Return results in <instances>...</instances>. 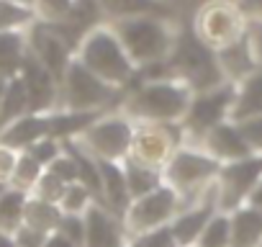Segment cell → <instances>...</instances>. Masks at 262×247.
I'll return each mask as SVG.
<instances>
[{
  "instance_id": "52a82bcc",
  "label": "cell",
  "mask_w": 262,
  "mask_h": 247,
  "mask_svg": "<svg viewBox=\"0 0 262 247\" xmlns=\"http://www.w3.org/2000/svg\"><path fill=\"white\" fill-rule=\"evenodd\" d=\"M234 95H236V85L234 83H224L213 90L206 93H195L190 98V106L180 121L183 127V137L185 145L190 147H201L203 137L216 129L219 123L231 121V108H234Z\"/></svg>"
},
{
  "instance_id": "603a6c76",
  "label": "cell",
  "mask_w": 262,
  "mask_h": 247,
  "mask_svg": "<svg viewBox=\"0 0 262 247\" xmlns=\"http://www.w3.org/2000/svg\"><path fill=\"white\" fill-rule=\"evenodd\" d=\"M26 31H11L0 34V77L11 80L18 77L24 62H26Z\"/></svg>"
},
{
  "instance_id": "c3c4849f",
  "label": "cell",
  "mask_w": 262,
  "mask_h": 247,
  "mask_svg": "<svg viewBox=\"0 0 262 247\" xmlns=\"http://www.w3.org/2000/svg\"><path fill=\"white\" fill-rule=\"evenodd\" d=\"M128 247H137V244H134V242H128Z\"/></svg>"
},
{
  "instance_id": "ba28073f",
  "label": "cell",
  "mask_w": 262,
  "mask_h": 247,
  "mask_svg": "<svg viewBox=\"0 0 262 247\" xmlns=\"http://www.w3.org/2000/svg\"><path fill=\"white\" fill-rule=\"evenodd\" d=\"M131 139H134V123L118 111L103 113L98 121L75 139L88 155L95 160H111V162H123L131 150Z\"/></svg>"
},
{
  "instance_id": "8992f818",
  "label": "cell",
  "mask_w": 262,
  "mask_h": 247,
  "mask_svg": "<svg viewBox=\"0 0 262 247\" xmlns=\"http://www.w3.org/2000/svg\"><path fill=\"white\" fill-rule=\"evenodd\" d=\"M121 100H123V90L111 88L108 83L98 80L90 70H85L77 59H72L59 85V108L108 113L111 108L118 111Z\"/></svg>"
},
{
  "instance_id": "7a4b0ae2",
  "label": "cell",
  "mask_w": 262,
  "mask_h": 247,
  "mask_svg": "<svg viewBox=\"0 0 262 247\" xmlns=\"http://www.w3.org/2000/svg\"><path fill=\"white\" fill-rule=\"evenodd\" d=\"M165 75L170 80L183 83L193 95L195 93L213 90V88H219V85L226 83L216 52L198 39V34L193 31V26L178 29L172 52L165 59Z\"/></svg>"
},
{
  "instance_id": "f1b7e54d",
  "label": "cell",
  "mask_w": 262,
  "mask_h": 247,
  "mask_svg": "<svg viewBox=\"0 0 262 247\" xmlns=\"http://www.w3.org/2000/svg\"><path fill=\"white\" fill-rule=\"evenodd\" d=\"M34 11L16 6L11 0H0V34H11V31H26L34 24Z\"/></svg>"
},
{
  "instance_id": "1f68e13d",
  "label": "cell",
  "mask_w": 262,
  "mask_h": 247,
  "mask_svg": "<svg viewBox=\"0 0 262 247\" xmlns=\"http://www.w3.org/2000/svg\"><path fill=\"white\" fill-rule=\"evenodd\" d=\"M70 11H72V0H36L34 18L39 24L54 26V24H62Z\"/></svg>"
},
{
  "instance_id": "d590c367",
  "label": "cell",
  "mask_w": 262,
  "mask_h": 247,
  "mask_svg": "<svg viewBox=\"0 0 262 247\" xmlns=\"http://www.w3.org/2000/svg\"><path fill=\"white\" fill-rule=\"evenodd\" d=\"M26 155H31L41 168H47L49 162H54L59 155H62V142H57V139H49V137H44V139H39L36 145H31L29 150H26Z\"/></svg>"
},
{
  "instance_id": "9c48e42d",
  "label": "cell",
  "mask_w": 262,
  "mask_h": 247,
  "mask_svg": "<svg viewBox=\"0 0 262 247\" xmlns=\"http://www.w3.org/2000/svg\"><path fill=\"white\" fill-rule=\"evenodd\" d=\"M180 209H183L180 196L170 186L162 183L157 191H152L142 198H134L128 203V209L123 214V229H126L128 239H139L160 227H167Z\"/></svg>"
},
{
  "instance_id": "ac0fdd59",
  "label": "cell",
  "mask_w": 262,
  "mask_h": 247,
  "mask_svg": "<svg viewBox=\"0 0 262 247\" xmlns=\"http://www.w3.org/2000/svg\"><path fill=\"white\" fill-rule=\"evenodd\" d=\"M219 57V65H221V72H224V80L226 83H242L244 77H249L252 72H257L262 65H259V54L254 49V39L252 34L247 31L244 36H239L234 44L224 47L216 52Z\"/></svg>"
},
{
  "instance_id": "484cf974",
  "label": "cell",
  "mask_w": 262,
  "mask_h": 247,
  "mask_svg": "<svg viewBox=\"0 0 262 247\" xmlns=\"http://www.w3.org/2000/svg\"><path fill=\"white\" fill-rule=\"evenodd\" d=\"M29 193L6 186L0 193V234H13L24 224V211H26Z\"/></svg>"
},
{
  "instance_id": "60d3db41",
  "label": "cell",
  "mask_w": 262,
  "mask_h": 247,
  "mask_svg": "<svg viewBox=\"0 0 262 247\" xmlns=\"http://www.w3.org/2000/svg\"><path fill=\"white\" fill-rule=\"evenodd\" d=\"M234 3H236L239 13L244 16L247 26H249V24L262 26V0H234Z\"/></svg>"
},
{
  "instance_id": "2e32d148",
  "label": "cell",
  "mask_w": 262,
  "mask_h": 247,
  "mask_svg": "<svg viewBox=\"0 0 262 247\" xmlns=\"http://www.w3.org/2000/svg\"><path fill=\"white\" fill-rule=\"evenodd\" d=\"M128 234L123 219L108 211L100 203H93L85 211V244L82 247H128Z\"/></svg>"
},
{
  "instance_id": "d6a6232c",
  "label": "cell",
  "mask_w": 262,
  "mask_h": 247,
  "mask_svg": "<svg viewBox=\"0 0 262 247\" xmlns=\"http://www.w3.org/2000/svg\"><path fill=\"white\" fill-rule=\"evenodd\" d=\"M64 183L62 180H57L52 173H41V178L36 180V186L31 188V198H39V201H49V203H57L59 206V201H62V193H64Z\"/></svg>"
},
{
  "instance_id": "8d00e7d4",
  "label": "cell",
  "mask_w": 262,
  "mask_h": 247,
  "mask_svg": "<svg viewBox=\"0 0 262 247\" xmlns=\"http://www.w3.org/2000/svg\"><path fill=\"white\" fill-rule=\"evenodd\" d=\"M131 242H134L137 247H178L175 239H172L170 224L167 227H160V229H155V232H149V234H144L139 239H131Z\"/></svg>"
},
{
  "instance_id": "d4e9b609",
  "label": "cell",
  "mask_w": 262,
  "mask_h": 247,
  "mask_svg": "<svg viewBox=\"0 0 262 247\" xmlns=\"http://www.w3.org/2000/svg\"><path fill=\"white\" fill-rule=\"evenodd\" d=\"M26 113H31L26 88H24L21 77H11L8 88L3 93V100H0V132H3L6 127H11L13 121H18L21 116H26Z\"/></svg>"
},
{
  "instance_id": "74e56055",
  "label": "cell",
  "mask_w": 262,
  "mask_h": 247,
  "mask_svg": "<svg viewBox=\"0 0 262 247\" xmlns=\"http://www.w3.org/2000/svg\"><path fill=\"white\" fill-rule=\"evenodd\" d=\"M11 237H13V242H16L18 247H44V242H47L49 234H44V232H39V229H34V227L21 224Z\"/></svg>"
},
{
  "instance_id": "6da1fadb",
  "label": "cell",
  "mask_w": 262,
  "mask_h": 247,
  "mask_svg": "<svg viewBox=\"0 0 262 247\" xmlns=\"http://www.w3.org/2000/svg\"><path fill=\"white\" fill-rule=\"evenodd\" d=\"M193 93L178 80H134L118 106L131 123H180Z\"/></svg>"
},
{
  "instance_id": "7c38bea8",
  "label": "cell",
  "mask_w": 262,
  "mask_h": 247,
  "mask_svg": "<svg viewBox=\"0 0 262 247\" xmlns=\"http://www.w3.org/2000/svg\"><path fill=\"white\" fill-rule=\"evenodd\" d=\"M259 180H262V155H249L244 160L224 162L213 183L219 211L231 214L242 209L259 186Z\"/></svg>"
},
{
  "instance_id": "ab89813d",
  "label": "cell",
  "mask_w": 262,
  "mask_h": 247,
  "mask_svg": "<svg viewBox=\"0 0 262 247\" xmlns=\"http://www.w3.org/2000/svg\"><path fill=\"white\" fill-rule=\"evenodd\" d=\"M18 155H21V152L0 145V183H6V186L11 183V175H13V170H16Z\"/></svg>"
},
{
  "instance_id": "4316f807",
  "label": "cell",
  "mask_w": 262,
  "mask_h": 247,
  "mask_svg": "<svg viewBox=\"0 0 262 247\" xmlns=\"http://www.w3.org/2000/svg\"><path fill=\"white\" fill-rule=\"evenodd\" d=\"M59 219H62V209L57 203L39 201V198H31L29 196L26 211H24V224L26 227H34V229H39L44 234H52V232H57Z\"/></svg>"
},
{
  "instance_id": "7dc6e473",
  "label": "cell",
  "mask_w": 262,
  "mask_h": 247,
  "mask_svg": "<svg viewBox=\"0 0 262 247\" xmlns=\"http://www.w3.org/2000/svg\"><path fill=\"white\" fill-rule=\"evenodd\" d=\"M6 191V183H0V193H3Z\"/></svg>"
},
{
  "instance_id": "7402d4cb",
  "label": "cell",
  "mask_w": 262,
  "mask_h": 247,
  "mask_svg": "<svg viewBox=\"0 0 262 247\" xmlns=\"http://www.w3.org/2000/svg\"><path fill=\"white\" fill-rule=\"evenodd\" d=\"M229 216H231V244L229 247H259L262 244V211L244 203Z\"/></svg>"
},
{
  "instance_id": "44dd1931",
  "label": "cell",
  "mask_w": 262,
  "mask_h": 247,
  "mask_svg": "<svg viewBox=\"0 0 262 247\" xmlns=\"http://www.w3.org/2000/svg\"><path fill=\"white\" fill-rule=\"evenodd\" d=\"M252 118H262V67L236 83V95H234V108H231V121L244 123Z\"/></svg>"
},
{
  "instance_id": "ffe728a7",
  "label": "cell",
  "mask_w": 262,
  "mask_h": 247,
  "mask_svg": "<svg viewBox=\"0 0 262 247\" xmlns=\"http://www.w3.org/2000/svg\"><path fill=\"white\" fill-rule=\"evenodd\" d=\"M44 137H49L47 113H26L0 132V145L11 147L16 152H26L31 145H36Z\"/></svg>"
},
{
  "instance_id": "681fc988",
  "label": "cell",
  "mask_w": 262,
  "mask_h": 247,
  "mask_svg": "<svg viewBox=\"0 0 262 247\" xmlns=\"http://www.w3.org/2000/svg\"><path fill=\"white\" fill-rule=\"evenodd\" d=\"M259 247H262V244H259Z\"/></svg>"
},
{
  "instance_id": "836d02e7",
  "label": "cell",
  "mask_w": 262,
  "mask_h": 247,
  "mask_svg": "<svg viewBox=\"0 0 262 247\" xmlns=\"http://www.w3.org/2000/svg\"><path fill=\"white\" fill-rule=\"evenodd\" d=\"M57 232L62 237H67L72 244L82 247L85 244V216L82 214H62Z\"/></svg>"
},
{
  "instance_id": "e0dca14e",
  "label": "cell",
  "mask_w": 262,
  "mask_h": 247,
  "mask_svg": "<svg viewBox=\"0 0 262 247\" xmlns=\"http://www.w3.org/2000/svg\"><path fill=\"white\" fill-rule=\"evenodd\" d=\"M201 150L206 155H211L216 162H234V160H244L252 155L244 134H242V127L234 121H224L219 123L216 129H211L203 142H201Z\"/></svg>"
},
{
  "instance_id": "30bf717a",
  "label": "cell",
  "mask_w": 262,
  "mask_h": 247,
  "mask_svg": "<svg viewBox=\"0 0 262 247\" xmlns=\"http://www.w3.org/2000/svg\"><path fill=\"white\" fill-rule=\"evenodd\" d=\"M193 31L203 44H208L213 52L234 44L239 36L249 31L244 16L239 13L234 0H208L206 6L198 8L195 21L190 24Z\"/></svg>"
},
{
  "instance_id": "4fadbf2b",
  "label": "cell",
  "mask_w": 262,
  "mask_h": 247,
  "mask_svg": "<svg viewBox=\"0 0 262 247\" xmlns=\"http://www.w3.org/2000/svg\"><path fill=\"white\" fill-rule=\"evenodd\" d=\"M26 49H29V54H31L36 62H41V65L54 75V80L62 85L64 72H67V67L72 65V59H75V52L62 42V36L54 34L49 26L34 21V24L26 29Z\"/></svg>"
},
{
  "instance_id": "e575fe53",
  "label": "cell",
  "mask_w": 262,
  "mask_h": 247,
  "mask_svg": "<svg viewBox=\"0 0 262 247\" xmlns=\"http://www.w3.org/2000/svg\"><path fill=\"white\" fill-rule=\"evenodd\" d=\"M47 173H52L57 180H62L64 186H70V183H77V165H75V160H72V155L62 147V155L54 160V162H49L47 168H44Z\"/></svg>"
},
{
  "instance_id": "83f0119b",
  "label": "cell",
  "mask_w": 262,
  "mask_h": 247,
  "mask_svg": "<svg viewBox=\"0 0 262 247\" xmlns=\"http://www.w3.org/2000/svg\"><path fill=\"white\" fill-rule=\"evenodd\" d=\"M231 244V216L224 211H216L206 229L201 232L195 247H229Z\"/></svg>"
},
{
  "instance_id": "3957f363",
  "label": "cell",
  "mask_w": 262,
  "mask_h": 247,
  "mask_svg": "<svg viewBox=\"0 0 262 247\" xmlns=\"http://www.w3.org/2000/svg\"><path fill=\"white\" fill-rule=\"evenodd\" d=\"M111 29L137 70L165 62L178 36V29H172V24L160 16L118 18V21H111Z\"/></svg>"
},
{
  "instance_id": "f35d334b",
  "label": "cell",
  "mask_w": 262,
  "mask_h": 247,
  "mask_svg": "<svg viewBox=\"0 0 262 247\" xmlns=\"http://www.w3.org/2000/svg\"><path fill=\"white\" fill-rule=\"evenodd\" d=\"M239 127H242V134H244L252 155H262V118L244 121V123H239Z\"/></svg>"
},
{
  "instance_id": "5b68a950",
  "label": "cell",
  "mask_w": 262,
  "mask_h": 247,
  "mask_svg": "<svg viewBox=\"0 0 262 247\" xmlns=\"http://www.w3.org/2000/svg\"><path fill=\"white\" fill-rule=\"evenodd\" d=\"M219 170H221V162H216L201 147L183 145L165 165L162 180L180 196L183 206H190L216 183Z\"/></svg>"
},
{
  "instance_id": "d6986e66",
  "label": "cell",
  "mask_w": 262,
  "mask_h": 247,
  "mask_svg": "<svg viewBox=\"0 0 262 247\" xmlns=\"http://www.w3.org/2000/svg\"><path fill=\"white\" fill-rule=\"evenodd\" d=\"M98 173H100V206H105L108 211H113L116 216L123 219V214L131 203L123 162L98 160Z\"/></svg>"
},
{
  "instance_id": "b9f144b4",
  "label": "cell",
  "mask_w": 262,
  "mask_h": 247,
  "mask_svg": "<svg viewBox=\"0 0 262 247\" xmlns=\"http://www.w3.org/2000/svg\"><path fill=\"white\" fill-rule=\"evenodd\" d=\"M44 247H77V244H72V242H70L67 237H62L59 232H52V234L47 237Z\"/></svg>"
},
{
  "instance_id": "bcb514c9",
  "label": "cell",
  "mask_w": 262,
  "mask_h": 247,
  "mask_svg": "<svg viewBox=\"0 0 262 247\" xmlns=\"http://www.w3.org/2000/svg\"><path fill=\"white\" fill-rule=\"evenodd\" d=\"M6 88H8V80H3V77H0V100H3V93H6Z\"/></svg>"
},
{
  "instance_id": "8fae6325",
  "label": "cell",
  "mask_w": 262,
  "mask_h": 247,
  "mask_svg": "<svg viewBox=\"0 0 262 247\" xmlns=\"http://www.w3.org/2000/svg\"><path fill=\"white\" fill-rule=\"evenodd\" d=\"M185 145L180 123H134L128 160L144 168L165 170L170 157Z\"/></svg>"
},
{
  "instance_id": "ee69618b",
  "label": "cell",
  "mask_w": 262,
  "mask_h": 247,
  "mask_svg": "<svg viewBox=\"0 0 262 247\" xmlns=\"http://www.w3.org/2000/svg\"><path fill=\"white\" fill-rule=\"evenodd\" d=\"M0 247H18L11 234H0Z\"/></svg>"
},
{
  "instance_id": "cb8c5ba5",
  "label": "cell",
  "mask_w": 262,
  "mask_h": 247,
  "mask_svg": "<svg viewBox=\"0 0 262 247\" xmlns=\"http://www.w3.org/2000/svg\"><path fill=\"white\" fill-rule=\"evenodd\" d=\"M123 173H126V186H128V196L131 201L134 198H142L152 191H157L165 180H162V170H155V168H144L134 160H123Z\"/></svg>"
},
{
  "instance_id": "4dcf8cb0",
  "label": "cell",
  "mask_w": 262,
  "mask_h": 247,
  "mask_svg": "<svg viewBox=\"0 0 262 247\" xmlns=\"http://www.w3.org/2000/svg\"><path fill=\"white\" fill-rule=\"evenodd\" d=\"M93 203H95V198H93V193H90L85 186L70 183V186L64 188V193H62L59 209H62V214H82V216H85V211H88Z\"/></svg>"
},
{
  "instance_id": "f546056e",
  "label": "cell",
  "mask_w": 262,
  "mask_h": 247,
  "mask_svg": "<svg viewBox=\"0 0 262 247\" xmlns=\"http://www.w3.org/2000/svg\"><path fill=\"white\" fill-rule=\"evenodd\" d=\"M41 173H44V168L31 157V155H26V152H21L18 155V162H16V170H13V175H11V188H18V191H24V193H31V188L36 186V180L41 178Z\"/></svg>"
},
{
  "instance_id": "5bb4252c",
  "label": "cell",
  "mask_w": 262,
  "mask_h": 247,
  "mask_svg": "<svg viewBox=\"0 0 262 247\" xmlns=\"http://www.w3.org/2000/svg\"><path fill=\"white\" fill-rule=\"evenodd\" d=\"M219 211V203H216V186H211L195 203L190 206H183L175 219L170 221V232H172V239L178 247H195L201 232L206 229V224L211 221V216Z\"/></svg>"
},
{
  "instance_id": "9a60e30c",
  "label": "cell",
  "mask_w": 262,
  "mask_h": 247,
  "mask_svg": "<svg viewBox=\"0 0 262 247\" xmlns=\"http://www.w3.org/2000/svg\"><path fill=\"white\" fill-rule=\"evenodd\" d=\"M18 77H21V83L26 88L31 113H52V111L59 108V83L31 54H26V62H24Z\"/></svg>"
},
{
  "instance_id": "f6af8a7d",
  "label": "cell",
  "mask_w": 262,
  "mask_h": 247,
  "mask_svg": "<svg viewBox=\"0 0 262 247\" xmlns=\"http://www.w3.org/2000/svg\"><path fill=\"white\" fill-rule=\"evenodd\" d=\"M11 3H16V6H24V8H31V11H34L36 0H11Z\"/></svg>"
},
{
  "instance_id": "7bdbcfd3",
  "label": "cell",
  "mask_w": 262,
  "mask_h": 247,
  "mask_svg": "<svg viewBox=\"0 0 262 247\" xmlns=\"http://www.w3.org/2000/svg\"><path fill=\"white\" fill-rule=\"evenodd\" d=\"M252 209H257V211H262V180H259V186L254 188V193L249 196V201H247Z\"/></svg>"
},
{
  "instance_id": "277c9868",
  "label": "cell",
  "mask_w": 262,
  "mask_h": 247,
  "mask_svg": "<svg viewBox=\"0 0 262 247\" xmlns=\"http://www.w3.org/2000/svg\"><path fill=\"white\" fill-rule=\"evenodd\" d=\"M75 59L85 70H90L98 80H103L111 88L123 90V93L137 77V67L126 57L118 36L111 29V24H103L95 31H90L80 42V47L75 52Z\"/></svg>"
}]
</instances>
